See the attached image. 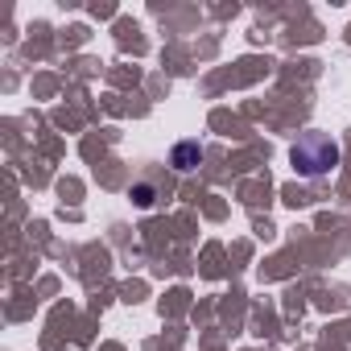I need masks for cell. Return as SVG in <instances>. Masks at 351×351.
Wrapping results in <instances>:
<instances>
[{"label":"cell","instance_id":"3","mask_svg":"<svg viewBox=\"0 0 351 351\" xmlns=\"http://www.w3.org/2000/svg\"><path fill=\"white\" fill-rule=\"evenodd\" d=\"M153 199H157V195H153L149 182H136V186H132V203H136V207H153Z\"/></svg>","mask_w":351,"mask_h":351},{"label":"cell","instance_id":"2","mask_svg":"<svg viewBox=\"0 0 351 351\" xmlns=\"http://www.w3.org/2000/svg\"><path fill=\"white\" fill-rule=\"evenodd\" d=\"M199 161H203V145L199 141H178V145H173V153H169V165L178 169V173H191Z\"/></svg>","mask_w":351,"mask_h":351},{"label":"cell","instance_id":"1","mask_svg":"<svg viewBox=\"0 0 351 351\" xmlns=\"http://www.w3.org/2000/svg\"><path fill=\"white\" fill-rule=\"evenodd\" d=\"M289 161H293V169L302 173V178H326V173L339 165V145H335L326 132L310 128V132H302V136L293 141Z\"/></svg>","mask_w":351,"mask_h":351}]
</instances>
